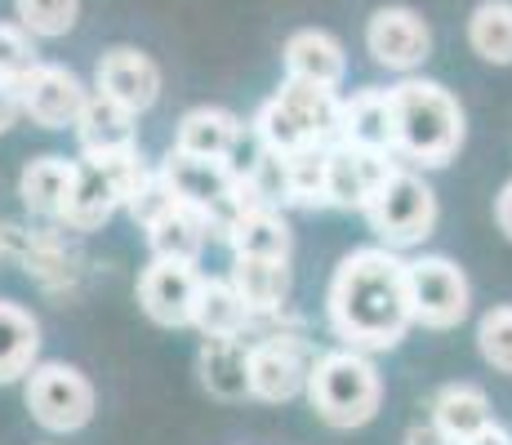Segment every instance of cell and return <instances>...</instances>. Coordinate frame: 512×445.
Segmentation results:
<instances>
[{
	"instance_id": "obj_1",
	"label": "cell",
	"mask_w": 512,
	"mask_h": 445,
	"mask_svg": "<svg viewBox=\"0 0 512 445\" xmlns=\"http://www.w3.org/2000/svg\"><path fill=\"white\" fill-rule=\"evenodd\" d=\"M326 316L343 348L388 352L415 325L410 303V263L392 245H361L343 254L326 290Z\"/></svg>"
},
{
	"instance_id": "obj_2",
	"label": "cell",
	"mask_w": 512,
	"mask_h": 445,
	"mask_svg": "<svg viewBox=\"0 0 512 445\" xmlns=\"http://www.w3.org/2000/svg\"><path fill=\"white\" fill-rule=\"evenodd\" d=\"M392 112H397V156L419 165H450L464 147V107L437 81H419L406 76L392 85Z\"/></svg>"
},
{
	"instance_id": "obj_3",
	"label": "cell",
	"mask_w": 512,
	"mask_h": 445,
	"mask_svg": "<svg viewBox=\"0 0 512 445\" xmlns=\"http://www.w3.org/2000/svg\"><path fill=\"white\" fill-rule=\"evenodd\" d=\"M339 125H343L339 89L299 81V76H285L277 85V94L254 112V138H259V147H272V152H285V156L312 143H339Z\"/></svg>"
},
{
	"instance_id": "obj_4",
	"label": "cell",
	"mask_w": 512,
	"mask_h": 445,
	"mask_svg": "<svg viewBox=\"0 0 512 445\" xmlns=\"http://www.w3.org/2000/svg\"><path fill=\"white\" fill-rule=\"evenodd\" d=\"M308 401L326 428H339V432L366 428L379 414L383 379L361 348H334V352H321L317 365H312Z\"/></svg>"
},
{
	"instance_id": "obj_5",
	"label": "cell",
	"mask_w": 512,
	"mask_h": 445,
	"mask_svg": "<svg viewBox=\"0 0 512 445\" xmlns=\"http://www.w3.org/2000/svg\"><path fill=\"white\" fill-rule=\"evenodd\" d=\"M250 397L268 401V405H285L294 397H308V379L312 365H317V348L303 339L299 325H285L277 330V312L272 316H254L250 330Z\"/></svg>"
},
{
	"instance_id": "obj_6",
	"label": "cell",
	"mask_w": 512,
	"mask_h": 445,
	"mask_svg": "<svg viewBox=\"0 0 512 445\" xmlns=\"http://www.w3.org/2000/svg\"><path fill=\"white\" fill-rule=\"evenodd\" d=\"M152 165L143 161L139 147H125V152H107V156H81L72 178V196H67L58 223L72 227L76 236H90L103 223H112L116 210H125L134 196V187L143 183V174Z\"/></svg>"
},
{
	"instance_id": "obj_7",
	"label": "cell",
	"mask_w": 512,
	"mask_h": 445,
	"mask_svg": "<svg viewBox=\"0 0 512 445\" xmlns=\"http://www.w3.org/2000/svg\"><path fill=\"white\" fill-rule=\"evenodd\" d=\"M361 214L370 219L374 236H379L383 245L410 250V245L428 241L432 227H437V192H432L415 170L397 165V170L383 178V187L370 196V205Z\"/></svg>"
},
{
	"instance_id": "obj_8",
	"label": "cell",
	"mask_w": 512,
	"mask_h": 445,
	"mask_svg": "<svg viewBox=\"0 0 512 445\" xmlns=\"http://www.w3.org/2000/svg\"><path fill=\"white\" fill-rule=\"evenodd\" d=\"M98 392L76 365L67 361H41L27 374V414L54 437L81 432L94 419Z\"/></svg>"
},
{
	"instance_id": "obj_9",
	"label": "cell",
	"mask_w": 512,
	"mask_h": 445,
	"mask_svg": "<svg viewBox=\"0 0 512 445\" xmlns=\"http://www.w3.org/2000/svg\"><path fill=\"white\" fill-rule=\"evenodd\" d=\"M410 303H415V325L423 330H455L472 303L464 267L441 254L410 259Z\"/></svg>"
},
{
	"instance_id": "obj_10",
	"label": "cell",
	"mask_w": 512,
	"mask_h": 445,
	"mask_svg": "<svg viewBox=\"0 0 512 445\" xmlns=\"http://www.w3.org/2000/svg\"><path fill=\"white\" fill-rule=\"evenodd\" d=\"M18 94H23V116L41 130H76L85 103H90L94 89L63 63H36L32 72L18 81Z\"/></svg>"
},
{
	"instance_id": "obj_11",
	"label": "cell",
	"mask_w": 512,
	"mask_h": 445,
	"mask_svg": "<svg viewBox=\"0 0 512 445\" xmlns=\"http://www.w3.org/2000/svg\"><path fill=\"white\" fill-rule=\"evenodd\" d=\"M366 54L388 72H419L432 54V27L410 5H383L366 23Z\"/></svg>"
},
{
	"instance_id": "obj_12",
	"label": "cell",
	"mask_w": 512,
	"mask_h": 445,
	"mask_svg": "<svg viewBox=\"0 0 512 445\" xmlns=\"http://www.w3.org/2000/svg\"><path fill=\"white\" fill-rule=\"evenodd\" d=\"M205 276L196 263L183 259H152L139 276V308L161 330H183L196 316V294H201Z\"/></svg>"
},
{
	"instance_id": "obj_13",
	"label": "cell",
	"mask_w": 512,
	"mask_h": 445,
	"mask_svg": "<svg viewBox=\"0 0 512 445\" xmlns=\"http://www.w3.org/2000/svg\"><path fill=\"white\" fill-rule=\"evenodd\" d=\"M392 170H397L392 152H374L343 138L330 143V210H366Z\"/></svg>"
},
{
	"instance_id": "obj_14",
	"label": "cell",
	"mask_w": 512,
	"mask_h": 445,
	"mask_svg": "<svg viewBox=\"0 0 512 445\" xmlns=\"http://www.w3.org/2000/svg\"><path fill=\"white\" fill-rule=\"evenodd\" d=\"M94 89H103L116 103H125L130 112L143 116V112H152L156 98H161V63L134 45H116L98 58Z\"/></svg>"
},
{
	"instance_id": "obj_15",
	"label": "cell",
	"mask_w": 512,
	"mask_h": 445,
	"mask_svg": "<svg viewBox=\"0 0 512 445\" xmlns=\"http://www.w3.org/2000/svg\"><path fill=\"white\" fill-rule=\"evenodd\" d=\"M72 227H36V232H27L23 241V254H18V263H23V272L32 276L41 290H72L76 276H81V250L72 245Z\"/></svg>"
},
{
	"instance_id": "obj_16",
	"label": "cell",
	"mask_w": 512,
	"mask_h": 445,
	"mask_svg": "<svg viewBox=\"0 0 512 445\" xmlns=\"http://www.w3.org/2000/svg\"><path fill=\"white\" fill-rule=\"evenodd\" d=\"M76 143H81V156H107V152L139 147V112H130L112 94L94 89L81 121H76Z\"/></svg>"
},
{
	"instance_id": "obj_17",
	"label": "cell",
	"mask_w": 512,
	"mask_h": 445,
	"mask_svg": "<svg viewBox=\"0 0 512 445\" xmlns=\"http://www.w3.org/2000/svg\"><path fill=\"white\" fill-rule=\"evenodd\" d=\"M196 370H201V383H205V392H210V397L245 401V397H250V339H245V334L201 339Z\"/></svg>"
},
{
	"instance_id": "obj_18",
	"label": "cell",
	"mask_w": 512,
	"mask_h": 445,
	"mask_svg": "<svg viewBox=\"0 0 512 445\" xmlns=\"http://www.w3.org/2000/svg\"><path fill=\"white\" fill-rule=\"evenodd\" d=\"M285 58V76H299V81H317V85H343L348 76V54H343V41L321 27H299V32L285 36L281 45Z\"/></svg>"
},
{
	"instance_id": "obj_19",
	"label": "cell",
	"mask_w": 512,
	"mask_h": 445,
	"mask_svg": "<svg viewBox=\"0 0 512 445\" xmlns=\"http://www.w3.org/2000/svg\"><path fill=\"white\" fill-rule=\"evenodd\" d=\"M343 143L374 147V152L397 156V112H392V89H357L352 98H343Z\"/></svg>"
},
{
	"instance_id": "obj_20",
	"label": "cell",
	"mask_w": 512,
	"mask_h": 445,
	"mask_svg": "<svg viewBox=\"0 0 512 445\" xmlns=\"http://www.w3.org/2000/svg\"><path fill=\"white\" fill-rule=\"evenodd\" d=\"M245 138V121L228 107H192V112H183L179 121V134H174V147H183V152L192 156H214V161H236V147H241Z\"/></svg>"
},
{
	"instance_id": "obj_21",
	"label": "cell",
	"mask_w": 512,
	"mask_h": 445,
	"mask_svg": "<svg viewBox=\"0 0 512 445\" xmlns=\"http://www.w3.org/2000/svg\"><path fill=\"white\" fill-rule=\"evenodd\" d=\"M72 178H76V161H67V156H58V152H45L23 165V174H18V196H23V205L36 219L58 223L67 196H72Z\"/></svg>"
},
{
	"instance_id": "obj_22",
	"label": "cell",
	"mask_w": 512,
	"mask_h": 445,
	"mask_svg": "<svg viewBox=\"0 0 512 445\" xmlns=\"http://www.w3.org/2000/svg\"><path fill=\"white\" fill-rule=\"evenodd\" d=\"M41 356V321L14 299H0V388L36 370Z\"/></svg>"
},
{
	"instance_id": "obj_23",
	"label": "cell",
	"mask_w": 512,
	"mask_h": 445,
	"mask_svg": "<svg viewBox=\"0 0 512 445\" xmlns=\"http://www.w3.org/2000/svg\"><path fill=\"white\" fill-rule=\"evenodd\" d=\"M232 250V259H290L294 250V236H290V223H285L281 210L272 205H254L245 210L236 227L223 241Z\"/></svg>"
},
{
	"instance_id": "obj_24",
	"label": "cell",
	"mask_w": 512,
	"mask_h": 445,
	"mask_svg": "<svg viewBox=\"0 0 512 445\" xmlns=\"http://www.w3.org/2000/svg\"><path fill=\"white\" fill-rule=\"evenodd\" d=\"M214 241L210 223L196 205L179 201L165 219H156L147 227V245H152V259H183V263H201L205 245Z\"/></svg>"
},
{
	"instance_id": "obj_25",
	"label": "cell",
	"mask_w": 512,
	"mask_h": 445,
	"mask_svg": "<svg viewBox=\"0 0 512 445\" xmlns=\"http://www.w3.org/2000/svg\"><path fill=\"white\" fill-rule=\"evenodd\" d=\"M254 321L250 303L241 299L232 276H205L201 294H196V316L192 325L201 330V339H219V334H245Z\"/></svg>"
},
{
	"instance_id": "obj_26",
	"label": "cell",
	"mask_w": 512,
	"mask_h": 445,
	"mask_svg": "<svg viewBox=\"0 0 512 445\" xmlns=\"http://www.w3.org/2000/svg\"><path fill=\"white\" fill-rule=\"evenodd\" d=\"M228 276L254 316L285 312L290 303V259H232Z\"/></svg>"
},
{
	"instance_id": "obj_27",
	"label": "cell",
	"mask_w": 512,
	"mask_h": 445,
	"mask_svg": "<svg viewBox=\"0 0 512 445\" xmlns=\"http://www.w3.org/2000/svg\"><path fill=\"white\" fill-rule=\"evenodd\" d=\"M432 419H437V428L446 432L450 441L464 445L472 432L490 423V401L477 383H450V388H441L437 401H432Z\"/></svg>"
},
{
	"instance_id": "obj_28",
	"label": "cell",
	"mask_w": 512,
	"mask_h": 445,
	"mask_svg": "<svg viewBox=\"0 0 512 445\" xmlns=\"http://www.w3.org/2000/svg\"><path fill=\"white\" fill-rule=\"evenodd\" d=\"M468 45L495 67H512V0H481L468 18Z\"/></svg>"
},
{
	"instance_id": "obj_29",
	"label": "cell",
	"mask_w": 512,
	"mask_h": 445,
	"mask_svg": "<svg viewBox=\"0 0 512 445\" xmlns=\"http://www.w3.org/2000/svg\"><path fill=\"white\" fill-rule=\"evenodd\" d=\"M285 161H290V205L330 210V143L299 147Z\"/></svg>"
},
{
	"instance_id": "obj_30",
	"label": "cell",
	"mask_w": 512,
	"mask_h": 445,
	"mask_svg": "<svg viewBox=\"0 0 512 445\" xmlns=\"http://www.w3.org/2000/svg\"><path fill=\"white\" fill-rule=\"evenodd\" d=\"M241 174H245V187H250L254 205H272V210L290 205V161H285V152L259 147V156H254Z\"/></svg>"
},
{
	"instance_id": "obj_31",
	"label": "cell",
	"mask_w": 512,
	"mask_h": 445,
	"mask_svg": "<svg viewBox=\"0 0 512 445\" xmlns=\"http://www.w3.org/2000/svg\"><path fill=\"white\" fill-rule=\"evenodd\" d=\"M14 18L36 41H63L81 18V0H14Z\"/></svg>"
},
{
	"instance_id": "obj_32",
	"label": "cell",
	"mask_w": 512,
	"mask_h": 445,
	"mask_svg": "<svg viewBox=\"0 0 512 445\" xmlns=\"http://www.w3.org/2000/svg\"><path fill=\"white\" fill-rule=\"evenodd\" d=\"M174 205H179V192H174V183L165 178L161 165H152V170L143 174V183L134 187L130 205H125V214H130V219L147 232V227H152L156 219H165V214H170Z\"/></svg>"
},
{
	"instance_id": "obj_33",
	"label": "cell",
	"mask_w": 512,
	"mask_h": 445,
	"mask_svg": "<svg viewBox=\"0 0 512 445\" xmlns=\"http://www.w3.org/2000/svg\"><path fill=\"white\" fill-rule=\"evenodd\" d=\"M477 348L486 356V365H495L499 374H512V303H499L481 316Z\"/></svg>"
},
{
	"instance_id": "obj_34",
	"label": "cell",
	"mask_w": 512,
	"mask_h": 445,
	"mask_svg": "<svg viewBox=\"0 0 512 445\" xmlns=\"http://www.w3.org/2000/svg\"><path fill=\"white\" fill-rule=\"evenodd\" d=\"M41 63V49H36V36L27 32L23 23H0V76L9 81H23L32 67Z\"/></svg>"
},
{
	"instance_id": "obj_35",
	"label": "cell",
	"mask_w": 512,
	"mask_h": 445,
	"mask_svg": "<svg viewBox=\"0 0 512 445\" xmlns=\"http://www.w3.org/2000/svg\"><path fill=\"white\" fill-rule=\"evenodd\" d=\"M23 116V94H18V81L0 76V134H9Z\"/></svg>"
},
{
	"instance_id": "obj_36",
	"label": "cell",
	"mask_w": 512,
	"mask_h": 445,
	"mask_svg": "<svg viewBox=\"0 0 512 445\" xmlns=\"http://www.w3.org/2000/svg\"><path fill=\"white\" fill-rule=\"evenodd\" d=\"M406 445H455V441H450L446 432L437 428V419H432V423H415V428L406 432Z\"/></svg>"
},
{
	"instance_id": "obj_37",
	"label": "cell",
	"mask_w": 512,
	"mask_h": 445,
	"mask_svg": "<svg viewBox=\"0 0 512 445\" xmlns=\"http://www.w3.org/2000/svg\"><path fill=\"white\" fill-rule=\"evenodd\" d=\"M464 445H512V432L504 428V423H495V419H490L486 428H477V432H472V437H468Z\"/></svg>"
},
{
	"instance_id": "obj_38",
	"label": "cell",
	"mask_w": 512,
	"mask_h": 445,
	"mask_svg": "<svg viewBox=\"0 0 512 445\" xmlns=\"http://www.w3.org/2000/svg\"><path fill=\"white\" fill-rule=\"evenodd\" d=\"M495 223H499V232L512 241V178L504 183V192L495 196Z\"/></svg>"
}]
</instances>
